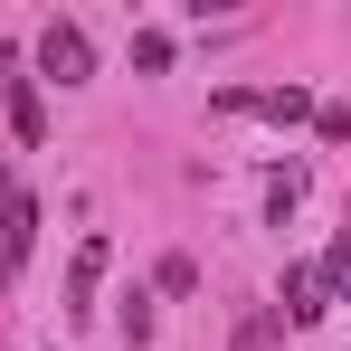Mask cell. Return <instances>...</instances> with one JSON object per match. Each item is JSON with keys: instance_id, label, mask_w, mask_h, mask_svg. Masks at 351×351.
I'll return each mask as SVG.
<instances>
[{"instance_id": "6da1fadb", "label": "cell", "mask_w": 351, "mask_h": 351, "mask_svg": "<svg viewBox=\"0 0 351 351\" xmlns=\"http://www.w3.org/2000/svg\"><path fill=\"white\" fill-rule=\"evenodd\" d=\"M38 66H48L58 86H86V76H95V48H86V29H76V19H48V29H38Z\"/></svg>"}, {"instance_id": "7a4b0ae2", "label": "cell", "mask_w": 351, "mask_h": 351, "mask_svg": "<svg viewBox=\"0 0 351 351\" xmlns=\"http://www.w3.org/2000/svg\"><path fill=\"white\" fill-rule=\"evenodd\" d=\"M29 228H38V209L19 199V180L0 171V285L19 276V256H29Z\"/></svg>"}, {"instance_id": "3957f363", "label": "cell", "mask_w": 351, "mask_h": 351, "mask_svg": "<svg viewBox=\"0 0 351 351\" xmlns=\"http://www.w3.org/2000/svg\"><path fill=\"white\" fill-rule=\"evenodd\" d=\"M323 266H285V304H276V313H285V323H323Z\"/></svg>"}, {"instance_id": "277c9868", "label": "cell", "mask_w": 351, "mask_h": 351, "mask_svg": "<svg viewBox=\"0 0 351 351\" xmlns=\"http://www.w3.org/2000/svg\"><path fill=\"white\" fill-rule=\"evenodd\" d=\"M95 276H105V237H86V247H76V266H66V304H76V313L95 304Z\"/></svg>"}, {"instance_id": "5b68a950", "label": "cell", "mask_w": 351, "mask_h": 351, "mask_svg": "<svg viewBox=\"0 0 351 351\" xmlns=\"http://www.w3.org/2000/svg\"><path fill=\"white\" fill-rule=\"evenodd\" d=\"M10 123H19V143H38V133H48V114H38V86H29V76H10Z\"/></svg>"}, {"instance_id": "8992f818", "label": "cell", "mask_w": 351, "mask_h": 351, "mask_svg": "<svg viewBox=\"0 0 351 351\" xmlns=\"http://www.w3.org/2000/svg\"><path fill=\"white\" fill-rule=\"evenodd\" d=\"M294 199H304V162H285V171H276V180H266V209H276V219H285V209H294Z\"/></svg>"}, {"instance_id": "52a82bcc", "label": "cell", "mask_w": 351, "mask_h": 351, "mask_svg": "<svg viewBox=\"0 0 351 351\" xmlns=\"http://www.w3.org/2000/svg\"><path fill=\"white\" fill-rule=\"evenodd\" d=\"M123 342H133V351L152 342V304H143V294H123Z\"/></svg>"}, {"instance_id": "ba28073f", "label": "cell", "mask_w": 351, "mask_h": 351, "mask_svg": "<svg viewBox=\"0 0 351 351\" xmlns=\"http://www.w3.org/2000/svg\"><path fill=\"white\" fill-rule=\"evenodd\" d=\"M133 66H152V76H162V66H171V38H162V29H143V38H133Z\"/></svg>"}, {"instance_id": "9c48e42d", "label": "cell", "mask_w": 351, "mask_h": 351, "mask_svg": "<svg viewBox=\"0 0 351 351\" xmlns=\"http://www.w3.org/2000/svg\"><path fill=\"white\" fill-rule=\"evenodd\" d=\"M237 351H266V313H247V323H237Z\"/></svg>"}]
</instances>
